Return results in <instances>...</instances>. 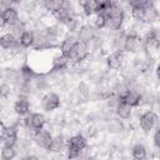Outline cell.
Returning <instances> with one entry per match:
<instances>
[{"label":"cell","mask_w":160,"mask_h":160,"mask_svg":"<svg viewBox=\"0 0 160 160\" xmlns=\"http://www.w3.org/2000/svg\"><path fill=\"white\" fill-rule=\"evenodd\" d=\"M89 148L88 138L82 134H74L66 139V156L69 159H76L80 158L81 154Z\"/></svg>","instance_id":"obj_1"},{"label":"cell","mask_w":160,"mask_h":160,"mask_svg":"<svg viewBox=\"0 0 160 160\" xmlns=\"http://www.w3.org/2000/svg\"><path fill=\"white\" fill-rule=\"evenodd\" d=\"M126 21V10L122 6L114 5L106 14V28L110 31H118L124 29Z\"/></svg>","instance_id":"obj_2"},{"label":"cell","mask_w":160,"mask_h":160,"mask_svg":"<svg viewBox=\"0 0 160 160\" xmlns=\"http://www.w3.org/2000/svg\"><path fill=\"white\" fill-rule=\"evenodd\" d=\"M138 124H139V128L141 129V131L144 134H150L159 125L158 112L154 109H151V108L145 109L144 111H141L139 114Z\"/></svg>","instance_id":"obj_3"},{"label":"cell","mask_w":160,"mask_h":160,"mask_svg":"<svg viewBox=\"0 0 160 160\" xmlns=\"http://www.w3.org/2000/svg\"><path fill=\"white\" fill-rule=\"evenodd\" d=\"M122 51L126 55H136L142 52V35L126 31L122 42Z\"/></svg>","instance_id":"obj_4"},{"label":"cell","mask_w":160,"mask_h":160,"mask_svg":"<svg viewBox=\"0 0 160 160\" xmlns=\"http://www.w3.org/2000/svg\"><path fill=\"white\" fill-rule=\"evenodd\" d=\"M70 65H80L90 56V48L88 44H84L81 41H78L74 48L66 54Z\"/></svg>","instance_id":"obj_5"},{"label":"cell","mask_w":160,"mask_h":160,"mask_svg":"<svg viewBox=\"0 0 160 160\" xmlns=\"http://www.w3.org/2000/svg\"><path fill=\"white\" fill-rule=\"evenodd\" d=\"M61 106V98L55 91H45L40 98V108L44 112H54Z\"/></svg>","instance_id":"obj_6"},{"label":"cell","mask_w":160,"mask_h":160,"mask_svg":"<svg viewBox=\"0 0 160 160\" xmlns=\"http://www.w3.org/2000/svg\"><path fill=\"white\" fill-rule=\"evenodd\" d=\"M125 58H126V54L122 50H112L105 56L106 68L112 72L120 71L125 66V61H126Z\"/></svg>","instance_id":"obj_7"},{"label":"cell","mask_w":160,"mask_h":160,"mask_svg":"<svg viewBox=\"0 0 160 160\" xmlns=\"http://www.w3.org/2000/svg\"><path fill=\"white\" fill-rule=\"evenodd\" d=\"M0 48L4 50H9L12 52L14 56H18L22 52V48L19 45V40L16 36H14L10 31L0 34Z\"/></svg>","instance_id":"obj_8"},{"label":"cell","mask_w":160,"mask_h":160,"mask_svg":"<svg viewBox=\"0 0 160 160\" xmlns=\"http://www.w3.org/2000/svg\"><path fill=\"white\" fill-rule=\"evenodd\" d=\"M0 135H1V144L15 145L19 139L18 126L15 124H0Z\"/></svg>","instance_id":"obj_9"},{"label":"cell","mask_w":160,"mask_h":160,"mask_svg":"<svg viewBox=\"0 0 160 160\" xmlns=\"http://www.w3.org/2000/svg\"><path fill=\"white\" fill-rule=\"evenodd\" d=\"M31 140L38 148H40L42 150H48L50 144H51V140H52V134H51L50 130L42 128V129L36 130V131L32 132Z\"/></svg>","instance_id":"obj_10"},{"label":"cell","mask_w":160,"mask_h":160,"mask_svg":"<svg viewBox=\"0 0 160 160\" xmlns=\"http://www.w3.org/2000/svg\"><path fill=\"white\" fill-rule=\"evenodd\" d=\"M12 110H14V114L19 118H24V116L29 115L30 110H31V104H30L29 98L19 95L12 104Z\"/></svg>","instance_id":"obj_11"},{"label":"cell","mask_w":160,"mask_h":160,"mask_svg":"<svg viewBox=\"0 0 160 160\" xmlns=\"http://www.w3.org/2000/svg\"><path fill=\"white\" fill-rule=\"evenodd\" d=\"M96 35H98V30L94 26H91L90 24H86V22H84L80 26V29L76 31L78 40L81 41V42H84V44H88V45L92 41V39Z\"/></svg>","instance_id":"obj_12"},{"label":"cell","mask_w":160,"mask_h":160,"mask_svg":"<svg viewBox=\"0 0 160 160\" xmlns=\"http://www.w3.org/2000/svg\"><path fill=\"white\" fill-rule=\"evenodd\" d=\"M70 62L66 55L61 54L60 51L55 54L51 58V64H50V70H56V71H65L70 68Z\"/></svg>","instance_id":"obj_13"},{"label":"cell","mask_w":160,"mask_h":160,"mask_svg":"<svg viewBox=\"0 0 160 160\" xmlns=\"http://www.w3.org/2000/svg\"><path fill=\"white\" fill-rule=\"evenodd\" d=\"M79 40H78V38H76V34H72V32H66L62 38H61V40H60V42H59V51L61 52V54H64V55H66L72 48H74V45L78 42Z\"/></svg>","instance_id":"obj_14"},{"label":"cell","mask_w":160,"mask_h":160,"mask_svg":"<svg viewBox=\"0 0 160 160\" xmlns=\"http://www.w3.org/2000/svg\"><path fill=\"white\" fill-rule=\"evenodd\" d=\"M121 100L129 104L132 109L140 108L141 106V92L138 89H129L125 92V95L121 98Z\"/></svg>","instance_id":"obj_15"},{"label":"cell","mask_w":160,"mask_h":160,"mask_svg":"<svg viewBox=\"0 0 160 160\" xmlns=\"http://www.w3.org/2000/svg\"><path fill=\"white\" fill-rule=\"evenodd\" d=\"M132 111H134V109L129 104H126L125 101H122L121 99L119 100V102L114 108L115 116H118L121 120H130L131 116H132Z\"/></svg>","instance_id":"obj_16"},{"label":"cell","mask_w":160,"mask_h":160,"mask_svg":"<svg viewBox=\"0 0 160 160\" xmlns=\"http://www.w3.org/2000/svg\"><path fill=\"white\" fill-rule=\"evenodd\" d=\"M65 149H66V139L61 134L52 135V140L48 151L54 154H60V152H65Z\"/></svg>","instance_id":"obj_17"},{"label":"cell","mask_w":160,"mask_h":160,"mask_svg":"<svg viewBox=\"0 0 160 160\" xmlns=\"http://www.w3.org/2000/svg\"><path fill=\"white\" fill-rule=\"evenodd\" d=\"M1 14H2V16H4V19L8 24V28H10L11 25H14L15 22H18L20 20V12H19L18 8L14 6V5L2 9Z\"/></svg>","instance_id":"obj_18"},{"label":"cell","mask_w":160,"mask_h":160,"mask_svg":"<svg viewBox=\"0 0 160 160\" xmlns=\"http://www.w3.org/2000/svg\"><path fill=\"white\" fill-rule=\"evenodd\" d=\"M19 45L26 50V49H31L32 45H34V41H35V31L32 29H26L19 38Z\"/></svg>","instance_id":"obj_19"},{"label":"cell","mask_w":160,"mask_h":160,"mask_svg":"<svg viewBox=\"0 0 160 160\" xmlns=\"http://www.w3.org/2000/svg\"><path fill=\"white\" fill-rule=\"evenodd\" d=\"M16 155H18V149L15 145H11V144L0 145V158L2 160H11L16 158Z\"/></svg>","instance_id":"obj_20"},{"label":"cell","mask_w":160,"mask_h":160,"mask_svg":"<svg viewBox=\"0 0 160 160\" xmlns=\"http://www.w3.org/2000/svg\"><path fill=\"white\" fill-rule=\"evenodd\" d=\"M131 156L135 160H144L148 158V149L142 142H136L131 146Z\"/></svg>","instance_id":"obj_21"},{"label":"cell","mask_w":160,"mask_h":160,"mask_svg":"<svg viewBox=\"0 0 160 160\" xmlns=\"http://www.w3.org/2000/svg\"><path fill=\"white\" fill-rule=\"evenodd\" d=\"M122 121L124 120L119 119L118 116L109 119L108 120V125H106L108 126V131L111 132V134H119V132H121L124 130V128H125Z\"/></svg>","instance_id":"obj_22"},{"label":"cell","mask_w":160,"mask_h":160,"mask_svg":"<svg viewBox=\"0 0 160 160\" xmlns=\"http://www.w3.org/2000/svg\"><path fill=\"white\" fill-rule=\"evenodd\" d=\"M129 14H130V18L134 20V21H138V22H142L144 20V14H145V8L144 5L140 2L132 8L129 9Z\"/></svg>","instance_id":"obj_23"},{"label":"cell","mask_w":160,"mask_h":160,"mask_svg":"<svg viewBox=\"0 0 160 160\" xmlns=\"http://www.w3.org/2000/svg\"><path fill=\"white\" fill-rule=\"evenodd\" d=\"M90 18L92 19V24H90V25L94 26L96 30H104L106 28V14L96 12V14L91 15Z\"/></svg>","instance_id":"obj_24"},{"label":"cell","mask_w":160,"mask_h":160,"mask_svg":"<svg viewBox=\"0 0 160 160\" xmlns=\"http://www.w3.org/2000/svg\"><path fill=\"white\" fill-rule=\"evenodd\" d=\"M14 92V86L9 81H0V99L1 100H9L10 96Z\"/></svg>","instance_id":"obj_25"},{"label":"cell","mask_w":160,"mask_h":160,"mask_svg":"<svg viewBox=\"0 0 160 160\" xmlns=\"http://www.w3.org/2000/svg\"><path fill=\"white\" fill-rule=\"evenodd\" d=\"M9 29H10L9 31H10L14 36L19 38V36H20V35H21V34L28 29V21H26V20H21V19H20L18 22H15L14 25H11Z\"/></svg>","instance_id":"obj_26"},{"label":"cell","mask_w":160,"mask_h":160,"mask_svg":"<svg viewBox=\"0 0 160 160\" xmlns=\"http://www.w3.org/2000/svg\"><path fill=\"white\" fill-rule=\"evenodd\" d=\"M76 91L79 92V95L81 96V99H88V98L91 95V88H90L89 82L85 81V80H80V81H79V84H78V90H76Z\"/></svg>","instance_id":"obj_27"},{"label":"cell","mask_w":160,"mask_h":160,"mask_svg":"<svg viewBox=\"0 0 160 160\" xmlns=\"http://www.w3.org/2000/svg\"><path fill=\"white\" fill-rule=\"evenodd\" d=\"M152 146L155 148V150H160V126L158 125L154 130H152Z\"/></svg>","instance_id":"obj_28"},{"label":"cell","mask_w":160,"mask_h":160,"mask_svg":"<svg viewBox=\"0 0 160 160\" xmlns=\"http://www.w3.org/2000/svg\"><path fill=\"white\" fill-rule=\"evenodd\" d=\"M124 2H125V5H126V8L130 9V8H132V6L138 5V4H140L141 0H124Z\"/></svg>","instance_id":"obj_29"},{"label":"cell","mask_w":160,"mask_h":160,"mask_svg":"<svg viewBox=\"0 0 160 160\" xmlns=\"http://www.w3.org/2000/svg\"><path fill=\"white\" fill-rule=\"evenodd\" d=\"M5 28H8V24H6L5 19H4L2 14L0 12V30H2V29H5Z\"/></svg>","instance_id":"obj_30"},{"label":"cell","mask_w":160,"mask_h":160,"mask_svg":"<svg viewBox=\"0 0 160 160\" xmlns=\"http://www.w3.org/2000/svg\"><path fill=\"white\" fill-rule=\"evenodd\" d=\"M11 1H12V5H14V6H18L22 0H11Z\"/></svg>","instance_id":"obj_31"},{"label":"cell","mask_w":160,"mask_h":160,"mask_svg":"<svg viewBox=\"0 0 160 160\" xmlns=\"http://www.w3.org/2000/svg\"><path fill=\"white\" fill-rule=\"evenodd\" d=\"M0 145H1V135H0Z\"/></svg>","instance_id":"obj_32"},{"label":"cell","mask_w":160,"mask_h":160,"mask_svg":"<svg viewBox=\"0 0 160 160\" xmlns=\"http://www.w3.org/2000/svg\"><path fill=\"white\" fill-rule=\"evenodd\" d=\"M34 1H36V2H39V1H40V0H34Z\"/></svg>","instance_id":"obj_33"}]
</instances>
